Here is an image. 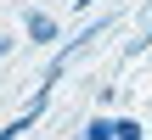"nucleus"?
Here are the masks:
<instances>
[{"instance_id":"nucleus-3","label":"nucleus","mask_w":152,"mask_h":140,"mask_svg":"<svg viewBox=\"0 0 152 140\" xmlns=\"http://www.w3.org/2000/svg\"><path fill=\"white\" fill-rule=\"evenodd\" d=\"M113 140H147V129H141L135 118H118V135H113Z\"/></svg>"},{"instance_id":"nucleus-4","label":"nucleus","mask_w":152,"mask_h":140,"mask_svg":"<svg viewBox=\"0 0 152 140\" xmlns=\"http://www.w3.org/2000/svg\"><path fill=\"white\" fill-rule=\"evenodd\" d=\"M0 140H23V129H17V123H6V129H0Z\"/></svg>"},{"instance_id":"nucleus-5","label":"nucleus","mask_w":152,"mask_h":140,"mask_svg":"<svg viewBox=\"0 0 152 140\" xmlns=\"http://www.w3.org/2000/svg\"><path fill=\"white\" fill-rule=\"evenodd\" d=\"M6 51H11V39H6V34H0V56H6Z\"/></svg>"},{"instance_id":"nucleus-1","label":"nucleus","mask_w":152,"mask_h":140,"mask_svg":"<svg viewBox=\"0 0 152 140\" xmlns=\"http://www.w3.org/2000/svg\"><path fill=\"white\" fill-rule=\"evenodd\" d=\"M28 39H39V45H51V39H62V28L45 17V11H28Z\"/></svg>"},{"instance_id":"nucleus-2","label":"nucleus","mask_w":152,"mask_h":140,"mask_svg":"<svg viewBox=\"0 0 152 140\" xmlns=\"http://www.w3.org/2000/svg\"><path fill=\"white\" fill-rule=\"evenodd\" d=\"M113 135H118V118H107V112L85 123V140H113Z\"/></svg>"},{"instance_id":"nucleus-6","label":"nucleus","mask_w":152,"mask_h":140,"mask_svg":"<svg viewBox=\"0 0 152 140\" xmlns=\"http://www.w3.org/2000/svg\"><path fill=\"white\" fill-rule=\"evenodd\" d=\"M73 6H90V0H73Z\"/></svg>"}]
</instances>
